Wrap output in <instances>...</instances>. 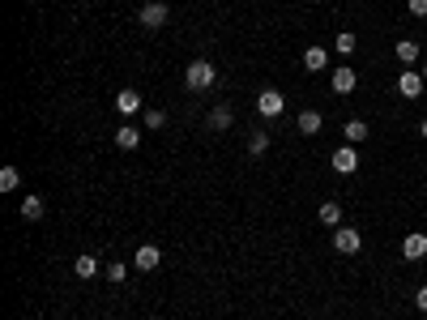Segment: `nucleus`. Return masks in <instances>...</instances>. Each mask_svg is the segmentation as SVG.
<instances>
[{"label": "nucleus", "mask_w": 427, "mask_h": 320, "mask_svg": "<svg viewBox=\"0 0 427 320\" xmlns=\"http://www.w3.org/2000/svg\"><path fill=\"white\" fill-rule=\"evenodd\" d=\"M184 82H188V90H210V86L218 82V68H214L210 60H192V64L184 68Z\"/></svg>", "instance_id": "nucleus-1"}, {"label": "nucleus", "mask_w": 427, "mask_h": 320, "mask_svg": "<svg viewBox=\"0 0 427 320\" xmlns=\"http://www.w3.org/2000/svg\"><path fill=\"white\" fill-rule=\"evenodd\" d=\"M363 248V235L355 231V227H334V252H342V256H355Z\"/></svg>", "instance_id": "nucleus-2"}, {"label": "nucleus", "mask_w": 427, "mask_h": 320, "mask_svg": "<svg viewBox=\"0 0 427 320\" xmlns=\"http://www.w3.org/2000/svg\"><path fill=\"white\" fill-rule=\"evenodd\" d=\"M423 90H427V82H423V73H415V68H401V77H397V94L401 98H423Z\"/></svg>", "instance_id": "nucleus-3"}, {"label": "nucleus", "mask_w": 427, "mask_h": 320, "mask_svg": "<svg viewBox=\"0 0 427 320\" xmlns=\"http://www.w3.org/2000/svg\"><path fill=\"white\" fill-rule=\"evenodd\" d=\"M257 111H261L265 120H273V115L287 111V98H282L278 90H261V94H257Z\"/></svg>", "instance_id": "nucleus-4"}, {"label": "nucleus", "mask_w": 427, "mask_h": 320, "mask_svg": "<svg viewBox=\"0 0 427 320\" xmlns=\"http://www.w3.org/2000/svg\"><path fill=\"white\" fill-rule=\"evenodd\" d=\"M141 26L145 30H163L167 26V5H163V0H149V5L141 9Z\"/></svg>", "instance_id": "nucleus-5"}, {"label": "nucleus", "mask_w": 427, "mask_h": 320, "mask_svg": "<svg viewBox=\"0 0 427 320\" xmlns=\"http://www.w3.org/2000/svg\"><path fill=\"white\" fill-rule=\"evenodd\" d=\"M334 171H338V176H355V171H359L355 145H342V150H334Z\"/></svg>", "instance_id": "nucleus-6"}, {"label": "nucleus", "mask_w": 427, "mask_h": 320, "mask_svg": "<svg viewBox=\"0 0 427 320\" xmlns=\"http://www.w3.org/2000/svg\"><path fill=\"white\" fill-rule=\"evenodd\" d=\"M133 265L141 269V274H154V269L163 265V252L154 248V243H141V248H137V256H133Z\"/></svg>", "instance_id": "nucleus-7"}, {"label": "nucleus", "mask_w": 427, "mask_h": 320, "mask_svg": "<svg viewBox=\"0 0 427 320\" xmlns=\"http://www.w3.org/2000/svg\"><path fill=\"white\" fill-rule=\"evenodd\" d=\"M401 256H406V261H423V256H427V235H423V231H410L406 239H401Z\"/></svg>", "instance_id": "nucleus-8"}, {"label": "nucleus", "mask_w": 427, "mask_h": 320, "mask_svg": "<svg viewBox=\"0 0 427 320\" xmlns=\"http://www.w3.org/2000/svg\"><path fill=\"white\" fill-rule=\"evenodd\" d=\"M116 111H120V115H137V111H145L141 94H137V90H120V94H116Z\"/></svg>", "instance_id": "nucleus-9"}, {"label": "nucleus", "mask_w": 427, "mask_h": 320, "mask_svg": "<svg viewBox=\"0 0 427 320\" xmlns=\"http://www.w3.org/2000/svg\"><path fill=\"white\" fill-rule=\"evenodd\" d=\"M359 86V77H355V68H346V64H338L334 68V94H350Z\"/></svg>", "instance_id": "nucleus-10"}, {"label": "nucleus", "mask_w": 427, "mask_h": 320, "mask_svg": "<svg viewBox=\"0 0 427 320\" xmlns=\"http://www.w3.org/2000/svg\"><path fill=\"white\" fill-rule=\"evenodd\" d=\"M393 56L401 60V68H410V64L419 60V43H415V39H397V47H393Z\"/></svg>", "instance_id": "nucleus-11"}, {"label": "nucleus", "mask_w": 427, "mask_h": 320, "mask_svg": "<svg viewBox=\"0 0 427 320\" xmlns=\"http://www.w3.org/2000/svg\"><path fill=\"white\" fill-rule=\"evenodd\" d=\"M43 214H47V205H43V196H21V218H26V223H39Z\"/></svg>", "instance_id": "nucleus-12"}, {"label": "nucleus", "mask_w": 427, "mask_h": 320, "mask_svg": "<svg viewBox=\"0 0 427 320\" xmlns=\"http://www.w3.org/2000/svg\"><path fill=\"white\" fill-rule=\"evenodd\" d=\"M320 124H325V120H320V111H299V133H304V137H316L320 133Z\"/></svg>", "instance_id": "nucleus-13"}, {"label": "nucleus", "mask_w": 427, "mask_h": 320, "mask_svg": "<svg viewBox=\"0 0 427 320\" xmlns=\"http://www.w3.org/2000/svg\"><path fill=\"white\" fill-rule=\"evenodd\" d=\"M116 145H120V150H137V145H141V129H133V124L116 129Z\"/></svg>", "instance_id": "nucleus-14"}, {"label": "nucleus", "mask_w": 427, "mask_h": 320, "mask_svg": "<svg viewBox=\"0 0 427 320\" xmlns=\"http://www.w3.org/2000/svg\"><path fill=\"white\" fill-rule=\"evenodd\" d=\"M325 64H329V52H325V47H308V52H304V68L308 73H320Z\"/></svg>", "instance_id": "nucleus-15"}, {"label": "nucleus", "mask_w": 427, "mask_h": 320, "mask_svg": "<svg viewBox=\"0 0 427 320\" xmlns=\"http://www.w3.org/2000/svg\"><path fill=\"white\" fill-rule=\"evenodd\" d=\"M342 133H346V141H350V145H363V141H367V124H363V120H346Z\"/></svg>", "instance_id": "nucleus-16"}, {"label": "nucleus", "mask_w": 427, "mask_h": 320, "mask_svg": "<svg viewBox=\"0 0 427 320\" xmlns=\"http://www.w3.org/2000/svg\"><path fill=\"white\" fill-rule=\"evenodd\" d=\"M210 129H214V133H227V129H231V107H227V103L210 111Z\"/></svg>", "instance_id": "nucleus-17"}, {"label": "nucleus", "mask_w": 427, "mask_h": 320, "mask_svg": "<svg viewBox=\"0 0 427 320\" xmlns=\"http://www.w3.org/2000/svg\"><path fill=\"white\" fill-rule=\"evenodd\" d=\"M73 274H78V278H94V274H98V261H94L90 252H82L78 261H73Z\"/></svg>", "instance_id": "nucleus-18"}, {"label": "nucleus", "mask_w": 427, "mask_h": 320, "mask_svg": "<svg viewBox=\"0 0 427 320\" xmlns=\"http://www.w3.org/2000/svg\"><path fill=\"white\" fill-rule=\"evenodd\" d=\"M320 223H325V227H342V205H338V201H325V205H320Z\"/></svg>", "instance_id": "nucleus-19"}, {"label": "nucleus", "mask_w": 427, "mask_h": 320, "mask_svg": "<svg viewBox=\"0 0 427 320\" xmlns=\"http://www.w3.org/2000/svg\"><path fill=\"white\" fill-rule=\"evenodd\" d=\"M21 184V176H17V167H0V192H13Z\"/></svg>", "instance_id": "nucleus-20"}, {"label": "nucleus", "mask_w": 427, "mask_h": 320, "mask_svg": "<svg viewBox=\"0 0 427 320\" xmlns=\"http://www.w3.org/2000/svg\"><path fill=\"white\" fill-rule=\"evenodd\" d=\"M269 150V133L265 129H257L253 137H248V154H265Z\"/></svg>", "instance_id": "nucleus-21"}, {"label": "nucleus", "mask_w": 427, "mask_h": 320, "mask_svg": "<svg viewBox=\"0 0 427 320\" xmlns=\"http://www.w3.org/2000/svg\"><path fill=\"white\" fill-rule=\"evenodd\" d=\"M141 115H145V129H167V115H163L158 107H145Z\"/></svg>", "instance_id": "nucleus-22"}, {"label": "nucleus", "mask_w": 427, "mask_h": 320, "mask_svg": "<svg viewBox=\"0 0 427 320\" xmlns=\"http://www.w3.org/2000/svg\"><path fill=\"white\" fill-rule=\"evenodd\" d=\"M355 43H359V39H355V35H350V30H342V35L334 39V47H338V52H342V56H350V52H355Z\"/></svg>", "instance_id": "nucleus-23"}, {"label": "nucleus", "mask_w": 427, "mask_h": 320, "mask_svg": "<svg viewBox=\"0 0 427 320\" xmlns=\"http://www.w3.org/2000/svg\"><path fill=\"white\" fill-rule=\"evenodd\" d=\"M107 278H111V282H124V278H129V265H107Z\"/></svg>", "instance_id": "nucleus-24"}, {"label": "nucleus", "mask_w": 427, "mask_h": 320, "mask_svg": "<svg viewBox=\"0 0 427 320\" xmlns=\"http://www.w3.org/2000/svg\"><path fill=\"white\" fill-rule=\"evenodd\" d=\"M415 17H427V0H410V5H406Z\"/></svg>", "instance_id": "nucleus-25"}, {"label": "nucleus", "mask_w": 427, "mask_h": 320, "mask_svg": "<svg viewBox=\"0 0 427 320\" xmlns=\"http://www.w3.org/2000/svg\"><path fill=\"white\" fill-rule=\"evenodd\" d=\"M415 308H419V312H427V286H419V290H415Z\"/></svg>", "instance_id": "nucleus-26"}, {"label": "nucleus", "mask_w": 427, "mask_h": 320, "mask_svg": "<svg viewBox=\"0 0 427 320\" xmlns=\"http://www.w3.org/2000/svg\"><path fill=\"white\" fill-rule=\"evenodd\" d=\"M419 137H423V141H427V120H423V124H419Z\"/></svg>", "instance_id": "nucleus-27"}, {"label": "nucleus", "mask_w": 427, "mask_h": 320, "mask_svg": "<svg viewBox=\"0 0 427 320\" xmlns=\"http://www.w3.org/2000/svg\"><path fill=\"white\" fill-rule=\"evenodd\" d=\"M423 82H427V64H423Z\"/></svg>", "instance_id": "nucleus-28"}]
</instances>
